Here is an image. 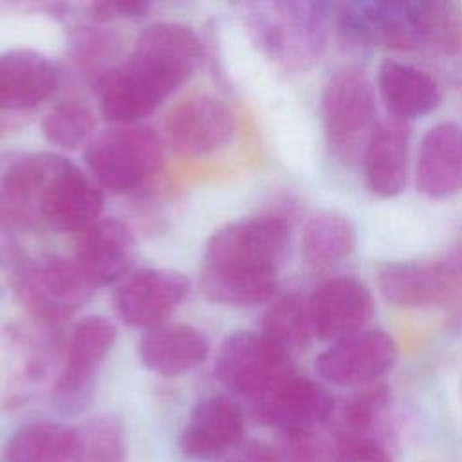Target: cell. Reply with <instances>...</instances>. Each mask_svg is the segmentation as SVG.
<instances>
[{
	"label": "cell",
	"instance_id": "6da1fadb",
	"mask_svg": "<svg viewBox=\"0 0 462 462\" xmlns=\"http://www.w3.org/2000/svg\"><path fill=\"white\" fill-rule=\"evenodd\" d=\"M204 54V42L189 25L146 27L128 56L97 83L101 116L112 125L139 123L199 70Z\"/></svg>",
	"mask_w": 462,
	"mask_h": 462
},
{
	"label": "cell",
	"instance_id": "7a4b0ae2",
	"mask_svg": "<svg viewBox=\"0 0 462 462\" xmlns=\"http://www.w3.org/2000/svg\"><path fill=\"white\" fill-rule=\"evenodd\" d=\"M244 20L262 54L287 72L310 69L325 51L328 20V5L325 4H251Z\"/></svg>",
	"mask_w": 462,
	"mask_h": 462
},
{
	"label": "cell",
	"instance_id": "3957f363",
	"mask_svg": "<svg viewBox=\"0 0 462 462\" xmlns=\"http://www.w3.org/2000/svg\"><path fill=\"white\" fill-rule=\"evenodd\" d=\"M164 141L150 126L114 125L83 148V162L94 182L114 195L134 193L164 168Z\"/></svg>",
	"mask_w": 462,
	"mask_h": 462
},
{
	"label": "cell",
	"instance_id": "277c9868",
	"mask_svg": "<svg viewBox=\"0 0 462 462\" xmlns=\"http://www.w3.org/2000/svg\"><path fill=\"white\" fill-rule=\"evenodd\" d=\"M446 20L442 4L408 0L352 2L337 14L345 36L399 51L419 49L442 38Z\"/></svg>",
	"mask_w": 462,
	"mask_h": 462
},
{
	"label": "cell",
	"instance_id": "5b68a950",
	"mask_svg": "<svg viewBox=\"0 0 462 462\" xmlns=\"http://www.w3.org/2000/svg\"><path fill=\"white\" fill-rule=\"evenodd\" d=\"M14 287L27 314L45 328L58 327L78 314L96 291L76 260L60 254L23 262Z\"/></svg>",
	"mask_w": 462,
	"mask_h": 462
},
{
	"label": "cell",
	"instance_id": "8992f818",
	"mask_svg": "<svg viewBox=\"0 0 462 462\" xmlns=\"http://www.w3.org/2000/svg\"><path fill=\"white\" fill-rule=\"evenodd\" d=\"M116 337V325L101 314L85 316L70 328L63 365L52 386V404L60 415L78 417L90 408L101 366Z\"/></svg>",
	"mask_w": 462,
	"mask_h": 462
},
{
	"label": "cell",
	"instance_id": "52a82bcc",
	"mask_svg": "<svg viewBox=\"0 0 462 462\" xmlns=\"http://www.w3.org/2000/svg\"><path fill=\"white\" fill-rule=\"evenodd\" d=\"M291 249V224L265 213L233 220L217 229L204 251V267L276 273Z\"/></svg>",
	"mask_w": 462,
	"mask_h": 462
},
{
	"label": "cell",
	"instance_id": "ba28073f",
	"mask_svg": "<svg viewBox=\"0 0 462 462\" xmlns=\"http://www.w3.org/2000/svg\"><path fill=\"white\" fill-rule=\"evenodd\" d=\"M321 121L332 153L350 162L363 155L375 128V101L366 78L356 70H339L321 94Z\"/></svg>",
	"mask_w": 462,
	"mask_h": 462
},
{
	"label": "cell",
	"instance_id": "9c48e42d",
	"mask_svg": "<svg viewBox=\"0 0 462 462\" xmlns=\"http://www.w3.org/2000/svg\"><path fill=\"white\" fill-rule=\"evenodd\" d=\"M213 370L218 383L251 404L294 374L292 357L253 330L229 334L218 346Z\"/></svg>",
	"mask_w": 462,
	"mask_h": 462
},
{
	"label": "cell",
	"instance_id": "30bf717a",
	"mask_svg": "<svg viewBox=\"0 0 462 462\" xmlns=\"http://www.w3.org/2000/svg\"><path fill=\"white\" fill-rule=\"evenodd\" d=\"M236 134L233 108L218 96L195 92L170 106L162 141L184 157H206L227 146Z\"/></svg>",
	"mask_w": 462,
	"mask_h": 462
},
{
	"label": "cell",
	"instance_id": "8fae6325",
	"mask_svg": "<svg viewBox=\"0 0 462 462\" xmlns=\"http://www.w3.org/2000/svg\"><path fill=\"white\" fill-rule=\"evenodd\" d=\"M383 298L395 307L424 309L462 298V253L448 260L390 262L377 273Z\"/></svg>",
	"mask_w": 462,
	"mask_h": 462
},
{
	"label": "cell",
	"instance_id": "7c38bea8",
	"mask_svg": "<svg viewBox=\"0 0 462 462\" xmlns=\"http://www.w3.org/2000/svg\"><path fill=\"white\" fill-rule=\"evenodd\" d=\"M191 282L173 269H139L130 273L114 292L117 318L141 330H152L166 323L177 307L188 298Z\"/></svg>",
	"mask_w": 462,
	"mask_h": 462
},
{
	"label": "cell",
	"instance_id": "4fadbf2b",
	"mask_svg": "<svg viewBox=\"0 0 462 462\" xmlns=\"http://www.w3.org/2000/svg\"><path fill=\"white\" fill-rule=\"evenodd\" d=\"M395 341L383 330H361L334 341L316 359V374L334 386H368L392 370Z\"/></svg>",
	"mask_w": 462,
	"mask_h": 462
},
{
	"label": "cell",
	"instance_id": "5bb4252c",
	"mask_svg": "<svg viewBox=\"0 0 462 462\" xmlns=\"http://www.w3.org/2000/svg\"><path fill=\"white\" fill-rule=\"evenodd\" d=\"M103 189L74 162L63 159L42 191L36 217L56 231L83 233L101 218Z\"/></svg>",
	"mask_w": 462,
	"mask_h": 462
},
{
	"label": "cell",
	"instance_id": "9a60e30c",
	"mask_svg": "<svg viewBox=\"0 0 462 462\" xmlns=\"http://www.w3.org/2000/svg\"><path fill=\"white\" fill-rule=\"evenodd\" d=\"M245 419L236 401L227 395L200 399L189 411L177 446L195 460H217L244 442Z\"/></svg>",
	"mask_w": 462,
	"mask_h": 462
},
{
	"label": "cell",
	"instance_id": "2e32d148",
	"mask_svg": "<svg viewBox=\"0 0 462 462\" xmlns=\"http://www.w3.org/2000/svg\"><path fill=\"white\" fill-rule=\"evenodd\" d=\"M251 406L262 422L282 433H300L328 422L336 404L321 384L292 374Z\"/></svg>",
	"mask_w": 462,
	"mask_h": 462
},
{
	"label": "cell",
	"instance_id": "e0dca14e",
	"mask_svg": "<svg viewBox=\"0 0 462 462\" xmlns=\"http://www.w3.org/2000/svg\"><path fill=\"white\" fill-rule=\"evenodd\" d=\"M312 332L323 341H339L361 332L374 312L366 285L352 276L319 283L307 300Z\"/></svg>",
	"mask_w": 462,
	"mask_h": 462
},
{
	"label": "cell",
	"instance_id": "ac0fdd59",
	"mask_svg": "<svg viewBox=\"0 0 462 462\" xmlns=\"http://www.w3.org/2000/svg\"><path fill=\"white\" fill-rule=\"evenodd\" d=\"M74 260L96 289L121 283L135 260L134 233L117 218H99L79 233Z\"/></svg>",
	"mask_w": 462,
	"mask_h": 462
},
{
	"label": "cell",
	"instance_id": "d6986e66",
	"mask_svg": "<svg viewBox=\"0 0 462 462\" xmlns=\"http://www.w3.org/2000/svg\"><path fill=\"white\" fill-rule=\"evenodd\" d=\"M61 78L60 67L32 49L0 52V112L36 108L52 96Z\"/></svg>",
	"mask_w": 462,
	"mask_h": 462
},
{
	"label": "cell",
	"instance_id": "ffe728a7",
	"mask_svg": "<svg viewBox=\"0 0 462 462\" xmlns=\"http://www.w3.org/2000/svg\"><path fill=\"white\" fill-rule=\"evenodd\" d=\"M417 189L430 199H449L462 191V126L446 121L431 126L420 141Z\"/></svg>",
	"mask_w": 462,
	"mask_h": 462
},
{
	"label": "cell",
	"instance_id": "44dd1931",
	"mask_svg": "<svg viewBox=\"0 0 462 462\" xmlns=\"http://www.w3.org/2000/svg\"><path fill=\"white\" fill-rule=\"evenodd\" d=\"M209 352L206 336L186 323H164L146 330L137 345V354L150 372L175 379L200 366Z\"/></svg>",
	"mask_w": 462,
	"mask_h": 462
},
{
	"label": "cell",
	"instance_id": "7402d4cb",
	"mask_svg": "<svg viewBox=\"0 0 462 462\" xmlns=\"http://www.w3.org/2000/svg\"><path fill=\"white\" fill-rule=\"evenodd\" d=\"M408 123L399 119H386L375 125L365 152L363 173L366 188L381 197H397L408 179Z\"/></svg>",
	"mask_w": 462,
	"mask_h": 462
},
{
	"label": "cell",
	"instance_id": "603a6c76",
	"mask_svg": "<svg viewBox=\"0 0 462 462\" xmlns=\"http://www.w3.org/2000/svg\"><path fill=\"white\" fill-rule=\"evenodd\" d=\"M377 85L392 117L404 123L435 110L440 103V87L433 76L395 60L381 63Z\"/></svg>",
	"mask_w": 462,
	"mask_h": 462
},
{
	"label": "cell",
	"instance_id": "cb8c5ba5",
	"mask_svg": "<svg viewBox=\"0 0 462 462\" xmlns=\"http://www.w3.org/2000/svg\"><path fill=\"white\" fill-rule=\"evenodd\" d=\"M63 159L60 153L38 152L11 162L0 177V213L11 218L36 217L42 191Z\"/></svg>",
	"mask_w": 462,
	"mask_h": 462
},
{
	"label": "cell",
	"instance_id": "d4e9b609",
	"mask_svg": "<svg viewBox=\"0 0 462 462\" xmlns=\"http://www.w3.org/2000/svg\"><path fill=\"white\" fill-rule=\"evenodd\" d=\"M76 446V428L54 420H32L5 440L0 462H74Z\"/></svg>",
	"mask_w": 462,
	"mask_h": 462
},
{
	"label": "cell",
	"instance_id": "484cf974",
	"mask_svg": "<svg viewBox=\"0 0 462 462\" xmlns=\"http://www.w3.org/2000/svg\"><path fill=\"white\" fill-rule=\"evenodd\" d=\"M202 294L220 305L253 307L269 301L278 289V274L263 271H242L202 267L199 280Z\"/></svg>",
	"mask_w": 462,
	"mask_h": 462
},
{
	"label": "cell",
	"instance_id": "4316f807",
	"mask_svg": "<svg viewBox=\"0 0 462 462\" xmlns=\"http://www.w3.org/2000/svg\"><path fill=\"white\" fill-rule=\"evenodd\" d=\"M356 247L352 222L332 211H321L309 218L301 236V253L309 267L321 271L343 258Z\"/></svg>",
	"mask_w": 462,
	"mask_h": 462
},
{
	"label": "cell",
	"instance_id": "83f0119b",
	"mask_svg": "<svg viewBox=\"0 0 462 462\" xmlns=\"http://www.w3.org/2000/svg\"><path fill=\"white\" fill-rule=\"evenodd\" d=\"M260 334L289 357L300 354L314 336L307 301L292 294L276 300L262 318Z\"/></svg>",
	"mask_w": 462,
	"mask_h": 462
},
{
	"label": "cell",
	"instance_id": "f1b7e54d",
	"mask_svg": "<svg viewBox=\"0 0 462 462\" xmlns=\"http://www.w3.org/2000/svg\"><path fill=\"white\" fill-rule=\"evenodd\" d=\"M94 110L79 99H65L54 105L42 119L43 137L61 150L87 146L94 137Z\"/></svg>",
	"mask_w": 462,
	"mask_h": 462
},
{
	"label": "cell",
	"instance_id": "f546056e",
	"mask_svg": "<svg viewBox=\"0 0 462 462\" xmlns=\"http://www.w3.org/2000/svg\"><path fill=\"white\" fill-rule=\"evenodd\" d=\"M76 431L78 446L74 462H125V430L116 415H96L76 426Z\"/></svg>",
	"mask_w": 462,
	"mask_h": 462
},
{
	"label": "cell",
	"instance_id": "4dcf8cb0",
	"mask_svg": "<svg viewBox=\"0 0 462 462\" xmlns=\"http://www.w3.org/2000/svg\"><path fill=\"white\" fill-rule=\"evenodd\" d=\"M388 404V390L384 386L366 388L350 397L339 410L332 411L330 419H336V433L341 442L372 439L370 431L374 422Z\"/></svg>",
	"mask_w": 462,
	"mask_h": 462
},
{
	"label": "cell",
	"instance_id": "1f68e13d",
	"mask_svg": "<svg viewBox=\"0 0 462 462\" xmlns=\"http://www.w3.org/2000/svg\"><path fill=\"white\" fill-rule=\"evenodd\" d=\"M278 462H334V453L314 431L282 433Z\"/></svg>",
	"mask_w": 462,
	"mask_h": 462
},
{
	"label": "cell",
	"instance_id": "d6a6232c",
	"mask_svg": "<svg viewBox=\"0 0 462 462\" xmlns=\"http://www.w3.org/2000/svg\"><path fill=\"white\" fill-rule=\"evenodd\" d=\"M334 462H393L388 449L375 439H359L339 442L334 451Z\"/></svg>",
	"mask_w": 462,
	"mask_h": 462
},
{
	"label": "cell",
	"instance_id": "836d02e7",
	"mask_svg": "<svg viewBox=\"0 0 462 462\" xmlns=\"http://www.w3.org/2000/svg\"><path fill=\"white\" fill-rule=\"evenodd\" d=\"M222 462H278V455L258 440H244Z\"/></svg>",
	"mask_w": 462,
	"mask_h": 462
},
{
	"label": "cell",
	"instance_id": "e575fe53",
	"mask_svg": "<svg viewBox=\"0 0 462 462\" xmlns=\"http://www.w3.org/2000/svg\"><path fill=\"white\" fill-rule=\"evenodd\" d=\"M112 9H114L116 18L117 16L139 18V16L146 14L150 5L146 2H112Z\"/></svg>",
	"mask_w": 462,
	"mask_h": 462
}]
</instances>
